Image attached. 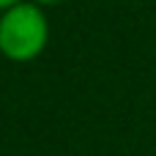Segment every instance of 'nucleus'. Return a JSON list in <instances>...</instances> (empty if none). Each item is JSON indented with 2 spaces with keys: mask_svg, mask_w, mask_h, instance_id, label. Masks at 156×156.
<instances>
[{
  "mask_svg": "<svg viewBox=\"0 0 156 156\" xmlns=\"http://www.w3.org/2000/svg\"><path fill=\"white\" fill-rule=\"evenodd\" d=\"M47 19L36 3H16L0 16V52L11 60H33L47 47Z\"/></svg>",
  "mask_w": 156,
  "mask_h": 156,
  "instance_id": "nucleus-1",
  "label": "nucleus"
},
{
  "mask_svg": "<svg viewBox=\"0 0 156 156\" xmlns=\"http://www.w3.org/2000/svg\"><path fill=\"white\" fill-rule=\"evenodd\" d=\"M16 3H22V0H0V11H8V8L16 5Z\"/></svg>",
  "mask_w": 156,
  "mask_h": 156,
  "instance_id": "nucleus-2",
  "label": "nucleus"
},
{
  "mask_svg": "<svg viewBox=\"0 0 156 156\" xmlns=\"http://www.w3.org/2000/svg\"><path fill=\"white\" fill-rule=\"evenodd\" d=\"M30 3H36V5H55V3H60V0H30Z\"/></svg>",
  "mask_w": 156,
  "mask_h": 156,
  "instance_id": "nucleus-3",
  "label": "nucleus"
}]
</instances>
